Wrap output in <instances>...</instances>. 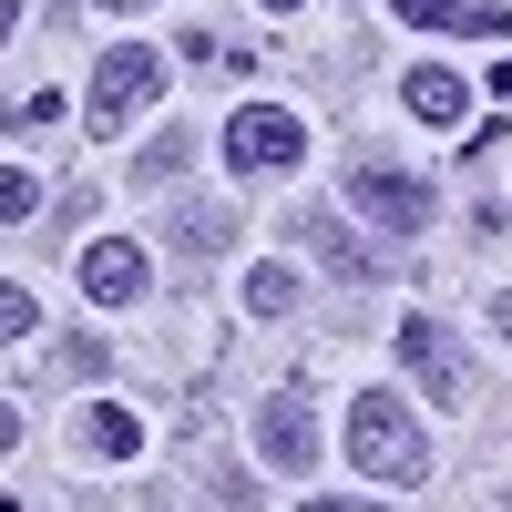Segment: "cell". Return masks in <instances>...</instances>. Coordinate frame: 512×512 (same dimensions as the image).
I'll return each mask as SVG.
<instances>
[{
  "label": "cell",
  "instance_id": "1",
  "mask_svg": "<svg viewBox=\"0 0 512 512\" xmlns=\"http://www.w3.org/2000/svg\"><path fill=\"white\" fill-rule=\"evenodd\" d=\"M349 472H369V482H431V431L410 420L400 390H359L349 400Z\"/></svg>",
  "mask_w": 512,
  "mask_h": 512
},
{
  "label": "cell",
  "instance_id": "2",
  "mask_svg": "<svg viewBox=\"0 0 512 512\" xmlns=\"http://www.w3.org/2000/svg\"><path fill=\"white\" fill-rule=\"evenodd\" d=\"M154 93H164V62L144 52V41H113L103 72H93V93H82V113H93V134H123Z\"/></svg>",
  "mask_w": 512,
  "mask_h": 512
},
{
  "label": "cell",
  "instance_id": "3",
  "mask_svg": "<svg viewBox=\"0 0 512 512\" xmlns=\"http://www.w3.org/2000/svg\"><path fill=\"white\" fill-rule=\"evenodd\" d=\"M308 154V123L277 113V103H236L226 113V164L236 175H287V164Z\"/></svg>",
  "mask_w": 512,
  "mask_h": 512
},
{
  "label": "cell",
  "instance_id": "4",
  "mask_svg": "<svg viewBox=\"0 0 512 512\" xmlns=\"http://www.w3.org/2000/svg\"><path fill=\"white\" fill-rule=\"evenodd\" d=\"M349 205L369 226H390V236H420L431 226V185L400 175V164H349Z\"/></svg>",
  "mask_w": 512,
  "mask_h": 512
},
{
  "label": "cell",
  "instance_id": "5",
  "mask_svg": "<svg viewBox=\"0 0 512 512\" xmlns=\"http://www.w3.org/2000/svg\"><path fill=\"white\" fill-rule=\"evenodd\" d=\"M256 461H267V472H318V410L297 400V390H277L267 410H256Z\"/></svg>",
  "mask_w": 512,
  "mask_h": 512
},
{
  "label": "cell",
  "instance_id": "6",
  "mask_svg": "<svg viewBox=\"0 0 512 512\" xmlns=\"http://www.w3.org/2000/svg\"><path fill=\"white\" fill-rule=\"evenodd\" d=\"M400 369H410V379H420V390H431L441 410L472 390V369H461V338H451L441 318H410V328H400Z\"/></svg>",
  "mask_w": 512,
  "mask_h": 512
},
{
  "label": "cell",
  "instance_id": "7",
  "mask_svg": "<svg viewBox=\"0 0 512 512\" xmlns=\"http://www.w3.org/2000/svg\"><path fill=\"white\" fill-rule=\"evenodd\" d=\"M82 297H93V308H134V297H144V246L93 236V246H82Z\"/></svg>",
  "mask_w": 512,
  "mask_h": 512
},
{
  "label": "cell",
  "instance_id": "8",
  "mask_svg": "<svg viewBox=\"0 0 512 512\" xmlns=\"http://www.w3.org/2000/svg\"><path fill=\"white\" fill-rule=\"evenodd\" d=\"M400 103L431 123V134H461V113H472V82H461L451 62H420V72H400Z\"/></svg>",
  "mask_w": 512,
  "mask_h": 512
},
{
  "label": "cell",
  "instance_id": "9",
  "mask_svg": "<svg viewBox=\"0 0 512 512\" xmlns=\"http://www.w3.org/2000/svg\"><path fill=\"white\" fill-rule=\"evenodd\" d=\"M390 11L420 21V31H512L502 0H390Z\"/></svg>",
  "mask_w": 512,
  "mask_h": 512
},
{
  "label": "cell",
  "instance_id": "10",
  "mask_svg": "<svg viewBox=\"0 0 512 512\" xmlns=\"http://www.w3.org/2000/svg\"><path fill=\"white\" fill-rule=\"evenodd\" d=\"M297 236H308V246H318V256H328V277H349V287H369V277H379V256H369V246H359V236H338V226H328V216H308V226H297Z\"/></svg>",
  "mask_w": 512,
  "mask_h": 512
},
{
  "label": "cell",
  "instance_id": "11",
  "mask_svg": "<svg viewBox=\"0 0 512 512\" xmlns=\"http://www.w3.org/2000/svg\"><path fill=\"white\" fill-rule=\"evenodd\" d=\"M164 236H175L185 256H216V246L236 236V216H226V205H175V226H164Z\"/></svg>",
  "mask_w": 512,
  "mask_h": 512
},
{
  "label": "cell",
  "instance_id": "12",
  "mask_svg": "<svg viewBox=\"0 0 512 512\" xmlns=\"http://www.w3.org/2000/svg\"><path fill=\"white\" fill-rule=\"evenodd\" d=\"M82 441H93L103 461H134V451H144V431H134V410H113V400H93V420H82Z\"/></svg>",
  "mask_w": 512,
  "mask_h": 512
},
{
  "label": "cell",
  "instance_id": "13",
  "mask_svg": "<svg viewBox=\"0 0 512 512\" xmlns=\"http://www.w3.org/2000/svg\"><path fill=\"white\" fill-rule=\"evenodd\" d=\"M185 164H195V134H185V123H175V134H154V144L134 154V185H175Z\"/></svg>",
  "mask_w": 512,
  "mask_h": 512
},
{
  "label": "cell",
  "instance_id": "14",
  "mask_svg": "<svg viewBox=\"0 0 512 512\" xmlns=\"http://www.w3.org/2000/svg\"><path fill=\"white\" fill-rule=\"evenodd\" d=\"M246 308H256V318H287V308H297V277H287V267H256V277H246Z\"/></svg>",
  "mask_w": 512,
  "mask_h": 512
},
{
  "label": "cell",
  "instance_id": "15",
  "mask_svg": "<svg viewBox=\"0 0 512 512\" xmlns=\"http://www.w3.org/2000/svg\"><path fill=\"white\" fill-rule=\"evenodd\" d=\"M0 216H11V226H21V216H41V185L21 175V164H0Z\"/></svg>",
  "mask_w": 512,
  "mask_h": 512
},
{
  "label": "cell",
  "instance_id": "16",
  "mask_svg": "<svg viewBox=\"0 0 512 512\" xmlns=\"http://www.w3.org/2000/svg\"><path fill=\"white\" fill-rule=\"evenodd\" d=\"M41 328V308H31V287H11V277H0V338H31Z\"/></svg>",
  "mask_w": 512,
  "mask_h": 512
},
{
  "label": "cell",
  "instance_id": "17",
  "mask_svg": "<svg viewBox=\"0 0 512 512\" xmlns=\"http://www.w3.org/2000/svg\"><path fill=\"white\" fill-rule=\"evenodd\" d=\"M297 512H369V502H338V492H318V502H297Z\"/></svg>",
  "mask_w": 512,
  "mask_h": 512
},
{
  "label": "cell",
  "instance_id": "18",
  "mask_svg": "<svg viewBox=\"0 0 512 512\" xmlns=\"http://www.w3.org/2000/svg\"><path fill=\"white\" fill-rule=\"evenodd\" d=\"M11 441H21V410H11V400H0V451H11Z\"/></svg>",
  "mask_w": 512,
  "mask_h": 512
},
{
  "label": "cell",
  "instance_id": "19",
  "mask_svg": "<svg viewBox=\"0 0 512 512\" xmlns=\"http://www.w3.org/2000/svg\"><path fill=\"white\" fill-rule=\"evenodd\" d=\"M492 328H502V338H512V297H492Z\"/></svg>",
  "mask_w": 512,
  "mask_h": 512
},
{
  "label": "cell",
  "instance_id": "20",
  "mask_svg": "<svg viewBox=\"0 0 512 512\" xmlns=\"http://www.w3.org/2000/svg\"><path fill=\"white\" fill-rule=\"evenodd\" d=\"M11 21H21V0H0V41H11Z\"/></svg>",
  "mask_w": 512,
  "mask_h": 512
},
{
  "label": "cell",
  "instance_id": "21",
  "mask_svg": "<svg viewBox=\"0 0 512 512\" xmlns=\"http://www.w3.org/2000/svg\"><path fill=\"white\" fill-rule=\"evenodd\" d=\"M492 93H502V103H512V62H502V72H492Z\"/></svg>",
  "mask_w": 512,
  "mask_h": 512
},
{
  "label": "cell",
  "instance_id": "22",
  "mask_svg": "<svg viewBox=\"0 0 512 512\" xmlns=\"http://www.w3.org/2000/svg\"><path fill=\"white\" fill-rule=\"evenodd\" d=\"M267 11H308V0H267Z\"/></svg>",
  "mask_w": 512,
  "mask_h": 512
},
{
  "label": "cell",
  "instance_id": "23",
  "mask_svg": "<svg viewBox=\"0 0 512 512\" xmlns=\"http://www.w3.org/2000/svg\"><path fill=\"white\" fill-rule=\"evenodd\" d=\"M103 11H144V0H103Z\"/></svg>",
  "mask_w": 512,
  "mask_h": 512
}]
</instances>
